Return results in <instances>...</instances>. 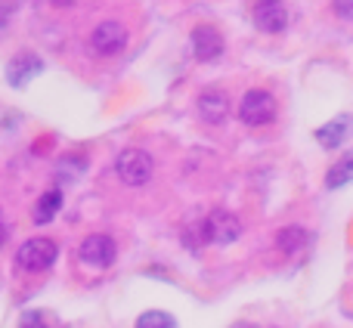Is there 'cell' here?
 Listing matches in <instances>:
<instances>
[{"label":"cell","instance_id":"1","mask_svg":"<svg viewBox=\"0 0 353 328\" xmlns=\"http://www.w3.org/2000/svg\"><path fill=\"white\" fill-rule=\"evenodd\" d=\"M56 257H59V245L47 236L28 238V242H22V248L16 251V263L25 273H43V269H50L56 263Z\"/></svg>","mask_w":353,"mask_h":328},{"label":"cell","instance_id":"2","mask_svg":"<svg viewBox=\"0 0 353 328\" xmlns=\"http://www.w3.org/2000/svg\"><path fill=\"white\" fill-rule=\"evenodd\" d=\"M115 174L124 186H146L155 174V161L146 149H124L115 158Z\"/></svg>","mask_w":353,"mask_h":328},{"label":"cell","instance_id":"3","mask_svg":"<svg viewBox=\"0 0 353 328\" xmlns=\"http://www.w3.org/2000/svg\"><path fill=\"white\" fill-rule=\"evenodd\" d=\"M239 121L248 127H267L276 121V99L270 90H248L239 103Z\"/></svg>","mask_w":353,"mask_h":328},{"label":"cell","instance_id":"4","mask_svg":"<svg viewBox=\"0 0 353 328\" xmlns=\"http://www.w3.org/2000/svg\"><path fill=\"white\" fill-rule=\"evenodd\" d=\"M78 257H81V263L90 269H109L118 257L115 238L105 236V232H93V236H87L84 242H81Z\"/></svg>","mask_w":353,"mask_h":328},{"label":"cell","instance_id":"5","mask_svg":"<svg viewBox=\"0 0 353 328\" xmlns=\"http://www.w3.org/2000/svg\"><path fill=\"white\" fill-rule=\"evenodd\" d=\"M124 47H128V28L121 22H115V19L99 22L90 31V50L97 56H118Z\"/></svg>","mask_w":353,"mask_h":328},{"label":"cell","instance_id":"6","mask_svg":"<svg viewBox=\"0 0 353 328\" xmlns=\"http://www.w3.org/2000/svg\"><path fill=\"white\" fill-rule=\"evenodd\" d=\"M201 223H205L208 245H232L242 236V220L232 211H211Z\"/></svg>","mask_w":353,"mask_h":328},{"label":"cell","instance_id":"7","mask_svg":"<svg viewBox=\"0 0 353 328\" xmlns=\"http://www.w3.org/2000/svg\"><path fill=\"white\" fill-rule=\"evenodd\" d=\"M251 22L263 34H279L288 28V6L282 0H257L251 10Z\"/></svg>","mask_w":353,"mask_h":328},{"label":"cell","instance_id":"8","mask_svg":"<svg viewBox=\"0 0 353 328\" xmlns=\"http://www.w3.org/2000/svg\"><path fill=\"white\" fill-rule=\"evenodd\" d=\"M189 47H192V56L199 62H214L223 53V37L211 25H195L192 34H189Z\"/></svg>","mask_w":353,"mask_h":328},{"label":"cell","instance_id":"9","mask_svg":"<svg viewBox=\"0 0 353 328\" xmlns=\"http://www.w3.org/2000/svg\"><path fill=\"white\" fill-rule=\"evenodd\" d=\"M195 109H199V118L208 124H223L226 115H230V96H226L223 90H217V87H208V90H201L199 103H195Z\"/></svg>","mask_w":353,"mask_h":328},{"label":"cell","instance_id":"10","mask_svg":"<svg viewBox=\"0 0 353 328\" xmlns=\"http://www.w3.org/2000/svg\"><path fill=\"white\" fill-rule=\"evenodd\" d=\"M41 72H43L41 56L22 53V56H16V59L10 62V68H6V78H10L12 87H22V84H28V81L34 78V74H41Z\"/></svg>","mask_w":353,"mask_h":328},{"label":"cell","instance_id":"11","mask_svg":"<svg viewBox=\"0 0 353 328\" xmlns=\"http://www.w3.org/2000/svg\"><path fill=\"white\" fill-rule=\"evenodd\" d=\"M350 130H353V118L341 115V118H335V121L323 124V127L316 130V140H319V146L323 149H338L350 136Z\"/></svg>","mask_w":353,"mask_h":328},{"label":"cell","instance_id":"12","mask_svg":"<svg viewBox=\"0 0 353 328\" xmlns=\"http://www.w3.org/2000/svg\"><path fill=\"white\" fill-rule=\"evenodd\" d=\"M59 207H62V192L59 189H47V192L37 198V205H34V223L37 226L50 223V220L59 214Z\"/></svg>","mask_w":353,"mask_h":328},{"label":"cell","instance_id":"13","mask_svg":"<svg viewBox=\"0 0 353 328\" xmlns=\"http://www.w3.org/2000/svg\"><path fill=\"white\" fill-rule=\"evenodd\" d=\"M304 245H307L304 226H285V229H279V236H276V248H279L282 254H298Z\"/></svg>","mask_w":353,"mask_h":328},{"label":"cell","instance_id":"14","mask_svg":"<svg viewBox=\"0 0 353 328\" xmlns=\"http://www.w3.org/2000/svg\"><path fill=\"white\" fill-rule=\"evenodd\" d=\"M350 180H353V152L341 155V158L332 164L329 174H325V186H329V189H341V186H347Z\"/></svg>","mask_w":353,"mask_h":328},{"label":"cell","instance_id":"15","mask_svg":"<svg viewBox=\"0 0 353 328\" xmlns=\"http://www.w3.org/2000/svg\"><path fill=\"white\" fill-rule=\"evenodd\" d=\"M84 170H87V161L81 158V155H65V158L59 161V167H56V176H59L62 183H74Z\"/></svg>","mask_w":353,"mask_h":328},{"label":"cell","instance_id":"16","mask_svg":"<svg viewBox=\"0 0 353 328\" xmlns=\"http://www.w3.org/2000/svg\"><path fill=\"white\" fill-rule=\"evenodd\" d=\"M134 328H176V322L171 313H165V310H146L137 319Z\"/></svg>","mask_w":353,"mask_h":328},{"label":"cell","instance_id":"17","mask_svg":"<svg viewBox=\"0 0 353 328\" xmlns=\"http://www.w3.org/2000/svg\"><path fill=\"white\" fill-rule=\"evenodd\" d=\"M183 245H186L189 251H201L208 245V236H205V223H192V226H186L183 229Z\"/></svg>","mask_w":353,"mask_h":328},{"label":"cell","instance_id":"18","mask_svg":"<svg viewBox=\"0 0 353 328\" xmlns=\"http://www.w3.org/2000/svg\"><path fill=\"white\" fill-rule=\"evenodd\" d=\"M19 328H50V325H47V316H43L41 310H28V313H22V319H19Z\"/></svg>","mask_w":353,"mask_h":328},{"label":"cell","instance_id":"19","mask_svg":"<svg viewBox=\"0 0 353 328\" xmlns=\"http://www.w3.org/2000/svg\"><path fill=\"white\" fill-rule=\"evenodd\" d=\"M335 10L341 12L344 19H353V0H335Z\"/></svg>","mask_w":353,"mask_h":328},{"label":"cell","instance_id":"20","mask_svg":"<svg viewBox=\"0 0 353 328\" xmlns=\"http://www.w3.org/2000/svg\"><path fill=\"white\" fill-rule=\"evenodd\" d=\"M3 242H6V223L0 220V245H3Z\"/></svg>","mask_w":353,"mask_h":328},{"label":"cell","instance_id":"21","mask_svg":"<svg viewBox=\"0 0 353 328\" xmlns=\"http://www.w3.org/2000/svg\"><path fill=\"white\" fill-rule=\"evenodd\" d=\"M53 3H56V6H72L74 0H53Z\"/></svg>","mask_w":353,"mask_h":328},{"label":"cell","instance_id":"22","mask_svg":"<svg viewBox=\"0 0 353 328\" xmlns=\"http://www.w3.org/2000/svg\"><path fill=\"white\" fill-rule=\"evenodd\" d=\"M242 328H251V325H242Z\"/></svg>","mask_w":353,"mask_h":328}]
</instances>
